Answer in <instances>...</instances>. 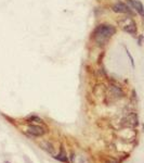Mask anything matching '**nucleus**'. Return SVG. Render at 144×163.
Masks as SVG:
<instances>
[{
	"label": "nucleus",
	"mask_w": 144,
	"mask_h": 163,
	"mask_svg": "<svg viewBox=\"0 0 144 163\" xmlns=\"http://www.w3.org/2000/svg\"><path fill=\"white\" fill-rule=\"evenodd\" d=\"M115 33V26L110 24H100L92 32V38L99 46H104Z\"/></svg>",
	"instance_id": "f257e3e1"
},
{
	"label": "nucleus",
	"mask_w": 144,
	"mask_h": 163,
	"mask_svg": "<svg viewBox=\"0 0 144 163\" xmlns=\"http://www.w3.org/2000/svg\"><path fill=\"white\" fill-rule=\"evenodd\" d=\"M119 25L121 27V29L126 33H128L130 35L137 34V24H135V20L131 16H126L122 18L121 20H119Z\"/></svg>",
	"instance_id": "f03ea898"
},
{
	"label": "nucleus",
	"mask_w": 144,
	"mask_h": 163,
	"mask_svg": "<svg viewBox=\"0 0 144 163\" xmlns=\"http://www.w3.org/2000/svg\"><path fill=\"white\" fill-rule=\"evenodd\" d=\"M112 10L115 13H120V14H127V15H133V10L122 1H117L115 4L112 6Z\"/></svg>",
	"instance_id": "7ed1b4c3"
},
{
	"label": "nucleus",
	"mask_w": 144,
	"mask_h": 163,
	"mask_svg": "<svg viewBox=\"0 0 144 163\" xmlns=\"http://www.w3.org/2000/svg\"><path fill=\"white\" fill-rule=\"evenodd\" d=\"M126 1H127V4H128L135 12H137L138 14H140L142 18H144V7L141 1H139V0H126Z\"/></svg>",
	"instance_id": "20e7f679"
},
{
	"label": "nucleus",
	"mask_w": 144,
	"mask_h": 163,
	"mask_svg": "<svg viewBox=\"0 0 144 163\" xmlns=\"http://www.w3.org/2000/svg\"><path fill=\"white\" fill-rule=\"evenodd\" d=\"M27 132L34 137H41L46 134V129L40 125H36V124H29L27 126Z\"/></svg>",
	"instance_id": "39448f33"
},
{
	"label": "nucleus",
	"mask_w": 144,
	"mask_h": 163,
	"mask_svg": "<svg viewBox=\"0 0 144 163\" xmlns=\"http://www.w3.org/2000/svg\"><path fill=\"white\" fill-rule=\"evenodd\" d=\"M54 158L57 159V160L61 161V162H64V163H67L68 162V157H67V154H66L65 150H64V148H61V151H60V153L57 154V156H54Z\"/></svg>",
	"instance_id": "423d86ee"
},
{
	"label": "nucleus",
	"mask_w": 144,
	"mask_h": 163,
	"mask_svg": "<svg viewBox=\"0 0 144 163\" xmlns=\"http://www.w3.org/2000/svg\"><path fill=\"white\" fill-rule=\"evenodd\" d=\"M110 91H111V95H113L114 97L116 98H119L121 97L122 95V90L120 89L119 87H117V86H115V85H112L110 87Z\"/></svg>",
	"instance_id": "0eeeda50"
},
{
	"label": "nucleus",
	"mask_w": 144,
	"mask_h": 163,
	"mask_svg": "<svg viewBox=\"0 0 144 163\" xmlns=\"http://www.w3.org/2000/svg\"><path fill=\"white\" fill-rule=\"evenodd\" d=\"M26 121L27 122H36V123H39V124H41V123H44V120H41L39 116L37 115H34V114H31V115H29L27 119H26Z\"/></svg>",
	"instance_id": "6e6552de"
},
{
	"label": "nucleus",
	"mask_w": 144,
	"mask_h": 163,
	"mask_svg": "<svg viewBox=\"0 0 144 163\" xmlns=\"http://www.w3.org/2000/svg\"><path fill=\"white\" fill-rule=\"evenodd\" d=\"M126 49V52H127V56L129 57V59H130V62H131V65H132V68H135V60H133V58H132V56H131V54H130V51L127 49V48H125Z\"/></svg>",
	"instance_id": "1a4fd4ad"
}]
</instances>
